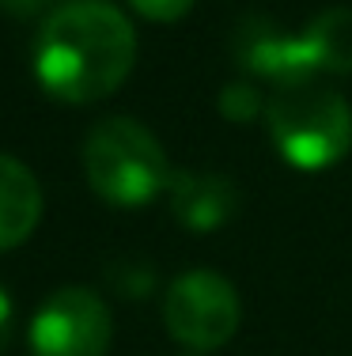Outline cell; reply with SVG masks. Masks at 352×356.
<instances>
[{
  "label": "cell",
  "mask_w": 352,
  "mask_h": 356,
  "mask_svg": "<svg viewBox=\"0 0 352 356\" xmlns=\"http://www.w3.org/2000/svg\"><path fill=\"white\" fill-rule=\"evenodd\" d=\"M137 61V31L106 0H72L49 12L35 38V76L61 103L114 95Z\"/></svg>",
  "instance_id": "6da1fadb"
},
{
  "label": "cell",
  "mask_w": 352,
  "mask_h": 356,
  "mask_svg": "<svg viewBox=\"0 0 352 356\" xmlns=\"http://www.w3.org/2000/svg\"><path fill=\"white\" fill-rule=\"evenodd\" d=\"M83 175L99 201L114 209H144L171 186L163 144L148 125L117 114L103 118L83 140Z\"/></svg>",
  "instance_id": "7a4b0ae2"
},
{
  "label": "cell",
  "mask_w": 352,
  "mask_h": 356,
  "mask_svg": "<svg viewBox=\"0 0 352 356\" xmlns=\"http://www.w3.org/2000/svg\"><path fill=\"white\" fill-rule=\"evenodd\" d=\"M265 122L280 159L299 171H326L352 148V106L315 80L276 91L265 106Z\"/></svg>",
  "instance_id": "3957f363"
},
{
  "label": "cell",
  "mask_w": 352,
  "mask_h": 356,
  "mask_svg": "<svg viewBox=\"0 0 352 356\" xmlns=\"http://www.w3.org/2000/svg\"><path fill=\"white\" fill-rule=\"evenodd\" d=\"M239 292L216 269H190L174 277L163 300V322L178 345L194 353H212L228 345L239 330Z\"/></svg>",
  "instance_id": "277c9868"
},
{
  "label": "cell",
  "mask_w": 352,
  "mask_h": 356,
  "mask_svg": "<svg viewBox=\"0 0 352 356\" xmlns=\"http://www.w3.org/2000/svg\"><path fill=\"white\" fill-rule=\"evenodd\" d=\"M27 337L35 356H106L114 318L99 292L69 284L46 296V303L31 318Z\"/></svg>",
  "instance_id": "5b68a950"
},
{
  "label": "cell",
  "mask_w": 352,
  "mask_h": 356,
  "mask_svg": "<svg viewBox=\"0 0 352 356\" xmlns=\"http://www.w3.org/2000/svg\"><path fill=\"white\" fill-rule=\"evenodd\" d=\"M231 49H235V61L239 69L250 76V80H262L269 83L273 91H284V88H299V83H311L318 76V65L311 57V46L307 38H292L284 31H276L269 19H250L239 23L231 38Z\"/></svg>",
  "instance_id": "8992f818"
},
{
  "label": "cell",
  "mask_w": 352,
  "mask_h": 356,
  "mask_svg": "<svg viewBox=\"0 0 352 356\" xmlns=\"http://www.w3.org/2000/svg\"><path fill=\"white\" fill-rule=\"evenodd\" d=\"M171 213L190 232H220L239 216L242 193L228 175L216 171H174L167 186Z\"/></svg>",
  "instance_id": "52a82bcc"
},
{
  "label": "cell",
  "mask_w": 352,
  "mask_h": 356,
  "mask_svg": "<svg viewBox=\"0 0 352 356\" xmlns=\"http://www.w3.org/2000/svg\"><path fill=\"white\" fill-rule=\"evenodd\" d=\"M42 220V186L27 163L0 152V250H12L35 235Z\"/></svg>",
  "instance_id": "ba28073f"
},
{
  "label": "cell",
  "mask_w": 352,
  "mask_h": 356,
  "mask_svg": "<svg viewBox=\"0 0 352 356\" xmlns=\"http://www.w3.org/2000/svg\"><path fill=\"white\" fill-rule=\"evenodd\" d=\"M318 72H352V8H330L303 31Z\"/></svg>",
  "instance_id": "9c48e42d"
},
{
  "label": "cell",
  "mask_w": 352,
  "mask_h": 356,
  "mask_svg": "<svg viewBox=\"0 0 352 356\" xmlns=\"http://www.w3.org/2000/svg\"><path fill=\"white\" fill-rule=\"evenodd\" d=\"M216 106H220V114L228 118V122L250 125V122L262 118V110L269 103H262V91H258L250 80H235V83H228V88L220 91V103Z\"/></svg>",
  "instance_id": "30bf717a"
},
{
  "label": "cell",
  "mask_w": 352,
  "mask_h": 356,
  "mask_svg": "<svg viewBox=\"0 0 352 356\" xmlns=\"http://www.w3.org/2000/svg\"><path fill=\"white\" fill-rule=\"evenodd\" d=\"M125 4L152 23H178L182 15H190V8H194L197 0H125Z\"/></svg>",
  "instance_id": "8fae6325"
},
{
  "label": "cell",
  "mask_w": 352,
  "mask_h": 356,
  "mask_svg": "<svg viewBox=\"0 0 352 356\" xmlns=\"http://www.w3.org/2000/svg\"><path fill=\"white\" fill-rule=\"evenodd\" d=\"M12 334H15V307H12V296H8V288L0 284V353L12 345Z\"/></svg>",
  "instance_id": "7c38bea8"
},
{
  "label": "cell",
  "mask_w": 352,
  "mask_h": 356,
  "mask_svg": "<svg viewBox=\"0 0 352 356\" xmlns=\"http://www.w3.org/2000/svg\"><path fill=\"white\" fill-rule=\"evenodd\" d=\"M46 8V0H0V12L4 15H15V19H27Z\"/></svg>",
  "instance_id": "4fadbf2b"
}]
</instances>
